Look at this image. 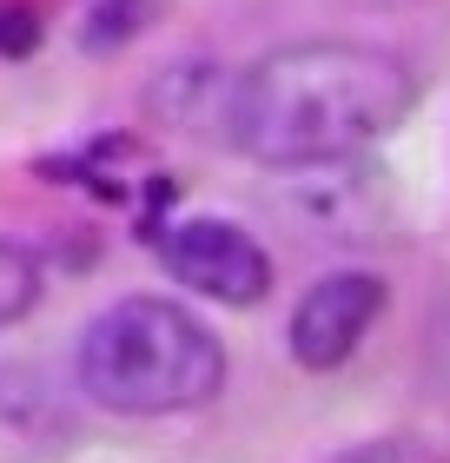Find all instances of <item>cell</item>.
I'll return each mask as SVG.
<instances>
[{
  "label": "cell",
  "mask_w": 450,
  "mask_h": 463,
  "mask_svg": "<svg viewBox=\"0 0 450 463\" xmlns=\"http://www.w3.org/2000/svg\"><path fill=\"white\" fill-rule=\"evenodd\" d=\"M40 298V259L27 245H7L0 239V325H14V318H27Z\"/></svg>",
  "instance_id": "5"
},
{
  "label": "cell",
  "mask_w": 450,
  "mask_h": 463,
  "mask_svg": "<svg viewBox=\"0 0 450 463\" xmlns=\"http://www.w3.org/2000/svg\"><path fill=\"white\" fill-rule=\"evenodd\" d=\"M146 14H153V0H100L93 20H87V47H93V53L126 47V40L146 27Z\"/></svg>",
  "instance_id": "6"
},
{
  "label": "cell",
  "mask_w": 450,
  "mask_h": 463,
  "mask_svg": "<svg viewBox=\"0 0 450 463\" xmlns=\"http://www.w3.org/2000/svg\"><path fill=\"white\" fill-rule=\"evenodd\" d=\"M80 384L106 411L166 417V411H192L206 397H219L225 351L173 298H120L80 338Z\"/></svg>",
  "instance_id": "2"
},
{
  "label": "cell",
  "mask_w": 450,
  "mask_h": 463,
  "mask_svg": "<svg viewBox=\"0 0 450 463\" xmlns=\"http://www.w3.org/2000/svg\"><path fill=\"white\" fill-rule=\"evenodd\" d=\"M159 251H166V271H173L179 285L206 291V298H219V305H259L272 291L265 245L232 219H186V225L166 232Z\"/></svg>",
  "instance_id": "3"
},
{
  "label": "cell",
  "mask_w": 450,
  "mask_h": 463,
  "mask_svg": "<svg viewBox=\"0 0 450 463\" xmlns=\"http://www.w3.org/2000/svg\"><path fill=\"white\" fill-rule=\"evenodd\" d=\"M331 463H437L424 444H411V437H384V444H358L345 457H331Z\"/></svg>",
  "instance_id": "7"
},
{
  "label": "cell",
  "mask_w": 450,
  "mask_h": 463,
  "mask_svg": "<svg viewBox=\"0 0 450 463\" xmlns=\"http://www.w3.org/2000/svg\"><path fill=\"white\" fill-rule=\"evenodd\" d=\"M34 40H40V27L27 7H0V53H27Z\"/></svg>",
  "instance_id": "8"
},
{
  "label": "cell",
  "mask_w": 450,
  "mask_h": 463,
  "mask_svg": "<svg viewBox=\"0 0 450 463\" xmlns=\"http://www.w3.org/2000/svg\"><path fill=\"white\" fill-rule=\"evenodd\" d=\"M378 311H384V279L378 271H331V279H318L292 311V357L305 371L345 364Z\"/></svg>",
  "instance_id": "4"
},
{
  "label": "cell",
  "mask_w": 450,
  "mask_h": 463,
  "mask_svg": "<svg viewBox=\"0 0 450 463\" xmlns=\"http://www.w3.org/2000/svg\"><path fill=\"white\" fill-rule=\"evenodd\" d=\"M417 107V80L397 53L358 40H292L232 80L225 139L259 165H325L384 139Z\"/></svg>",
  "instance_id": "1"
}]
</instances>
